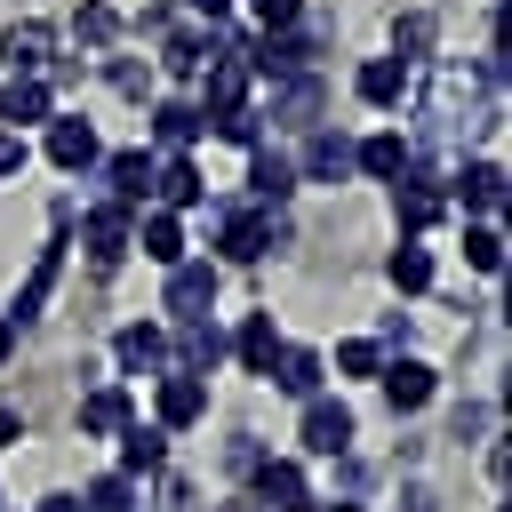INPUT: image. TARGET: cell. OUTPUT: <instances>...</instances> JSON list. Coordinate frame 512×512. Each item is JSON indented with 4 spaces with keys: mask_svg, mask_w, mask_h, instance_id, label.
I'll use <instances>...</instances> for the list:
<instances>
[{
    "mask_svg": "<svg viewBox=\"0 0 512 512\" xmlns=\"http://www.w3.org/2000/svg\"><path fill=\"white\" fill-rule=\"evenodd\" d=\"M16 168H24V136H16V128H0V176H16Z\"/></svg>",
    "mask_w": 512,
    "mask_h": 512,
    "instance_id": "8d00e7d4",
    "label": "cell"
},
{
    "mask_svg": "<svg viewBox=\"0 0 512 512\" xmlns=\"http://www.w3.org/2000/svg\"><path fill=\"white\" fill-rule=\"evenodd\" d=\"M80 504H88V512H136V480H128V472H104V480H88Z\"/></svg>",
    "mask_w": 512,
    "mask_h": 512,
    "instance_id": "f546056e",
    "label": "cell"
},
{
    "mask_svg": "<svg viewBox=\"0 0 512 512\" xmlns=\"http://www.w3.org/2000/svg\"><path fill=\"white\" fill-rule=\"evenodd\" d=\"M0 56H8L16 72H40V64H48V24H8V32H0Z\"/></svg>",
    "mask_w": 512,
    "mask_h": 512,
    "instance_id": "484cf974",
    "label": "cell"
},
{
    "mask_svg": "<svg viewBox=\"0 0 512 512\" xmlns=\"http://www.w3.org/2000/svg\"><path fill=\"white\" fill-rule=\"evenodd\" d=\"M416 48H432V16H400V24H392V56L408 64Z\"/></svg>",
    "mask_w": 512,
    "mask_h": 512,
    "instance_id": "836d02e7",
    "label": "cell"
},
{
    "mask_svg": "<svg viewBox=\"0 0 512 512\" xmlns=\"http://www.w3.org/2000/svg\"><path fill=\"white\" fill-rule=\"evenodd\" d=\"M48 160L80 176V168L96 160V128H88V120H72V112H56V120H48Z\"/></svg>",
    "mask_w": 512,
    "mask_h": 512,
    "instance_id": "7c38bea8",
    "label": "cell"
},
{
    "mask_svg": "<svg viewBox=\"0 0 512 512\" xmlns=\"http://www.w3.org/2000/svg\"><path fill=\"white\" fill-rule=\"evenodd\" d=\"M248 504H272V512L304 504V464H288V456H256V464H248Z\"/></svg>",
    "mask_w": 512,
    "mask_h": 512,
    "instance_id": "277c9868",
    "label": "cell"
},
{
    "mask_svg": "<svg viewBox=\"0 0 512 512\" xmlns=\"http://www.w3.org/2000/svg\"><path fill=\"white\" fill-rule=\"evenodd\" d=\"M208 224H216V248H224L232 264H256V256L288 232V224H280V216H264V208H216Z\"/></svg>",
    "mask_w": 512,
    "mask_h": 512,
    "instance_id": "6da1fadb",
    "label": "cell"
},
{
    "mask_svg": "<svg viewBox=\"0 0 512 512\" xmlns=\"http://www.w3.org/2000/svg\"><path fill=\"white\" fill-rule=\"evenodd\" d=\"M224 112H248V64L240 56H216L208 88H200V120H224Z\"/></svg>",
    "mask_w": 512,
    "mask_h": 512,
    "instance_id": "8992f818",
    "label": "cell"
},
{
    "mask_svg": "<svg viewBox=\"0 0 512 512\" xmlns=\"http://www.w3.org/2000/svg\"><path fill=\"white\" fill-rule=\"evenodd\" d=\"M56 272H64V240H48V248H40V264H32V280L16 288V304H8V312H16V328H24V320H40V304H48Z\"/></svg>",
    "mask_w": 512,
    "mask_h": 512,
    "instance_id": "ac0fdd59",
    "label": "cell"
},
{
    "mask_svg": "<svg viewBox=\"0 0 512 512\" xmlns=\"http://www.w3.org/2000/svg\"><path fill=\"white\" fill-rule=\"evenodd\" d=\"M440 392V376L424 368V360H384V400H392V416H408V408H424Z\"/></svg>",
    "mask_w": 512,
    "mask_h": 512,
    "instance_id": "8fae6325",
    "label": "cell"
},
{
    "mask_svg": "<svg viewBox=\"0 0 512 512\" xmlns=\"http://www.w3.org/2000/svg\"><path fill=\"white\" fill-rule=\"evenodd\" d=\"M328 512H360V504H328Z\"/></svg>",
    "mask_w": 512,
    "mask_h": 512,
    "instance_id": "b9f144b4",
    "label": "cell"
},
{
    "mask_svg": "<svg viewBox=\"0 0 512 512\" xmlns=\"http://www.w3.org/2000/svg\"><path fill=\"white\" fill-rule=\"evenodd\" d=\"M336 368H344V376H384V352H376L368 336H352V344H336Z\"/></svg>",
    "mask_w": 512,
    "mask_h": 512,
    "instance_id": "1f68e13d",
    "label": "cell"
},
{
    "mask_svg": "<svg viewBox=\"0 0 512 512\" xmlns=\"http://www.w3.org/2000/svg\"><path fill=\"white\" fill-rule=\"evenodd\" d=\"M248 152H256V160H248V200L272 216V208L296 192V160H288V152H264V144H248Z\"/></svg>",
    "mask_w": 512,
    "mask_h": 512,
    "instance_id": "52a82bcc",
    "label": "cell"
},
{
    "mask_svg": "<svg viewBox=\"0 0 512 512\" xmlns=\"http://www.w3.org/2000/svg\"><path fill=\"white\" fill-rule=\"evenodd\" d=\"M216 136H232V144H256V112H224V120H216Z\"/></svg>",
    "mask_w": 512,
    "mask_h": 512,
    "instance_id": "d590c367",
    "label": "cell"
},
{
    "mask_svg": "<svg viewBox=\"0 0 512 512\" xmlns=\"http://www.w3.org/2000/svg\"><path fill=\"white\" fill-rule=\"evenodd\" d=\"M208 304H216V264H168V312H176V328L184 320H208Z\"/></svg>",
    "mask_w": 512,
    "mask_h": 512,
    "instance_id": "7a4b0ae2",
    "label": "cell"
},
{
    "mask_svg": "<svg viewBox=\"0 0 512 512\" xmlns=\"http://www.w3.org/2000/svg\"><path fill=\"white\" fill-rule=\"evenodd\" d=\"M200 416H208V384L184 376V368H168V376H160V432H184V424H200Z\"/></svg>",
    "mask_w": 512,
    "mask_h": 512,
    "instance_id": "ba28073f",
    "label": "cell"
},
{
    "mask_svg": "<svg viewBox=\"0 0 512 512\" xmlns=\"http://www.w3.org/2000/svg\"><path fill=\"white\" fill-rule=\"evenodd\" d=\"M80 240H88V264H96V272H112V264L128 256V208H112V200H104V208H88V216H80Z\"/></svg>",
    "mask_w": 512,
    "mask_h": 512,
    "instance_id": "5b68a950",
    "label": "cell"
},
{
    "mask_svg": "<svg viewBox=\"0 0 512 512\" xmlns=\"http://www.w3.org/2000/svg\"><path fill=\"white\" fill-rule=\"evenodd\" d=\"M216 360H224V328H216V320H184V328H176V368H184V376H208Z\"/></svg>",
    "mask_w": 512,
    "mask_h": 512,
    "instance_id": "5bb4252c",
    "label": "cell"
},
{
    "mask_svg": "<svg viewBox=\"0 0 512 512\" xmlns=\"http://www.w3.org/2000/svg\"><path fill=\"white\" fill-rule=\"evenodd\" d=\"M16 440H24V416H16V408H0V448H16Z\"/></svg>",
    "mask_w": 512,
    "mask_h": 512,
    "instance_id": "74e56055",
    "label": "cell"
},
{
    "mask_svg": "<svg viewBox=\"0 0 512 512\" xmlns=\"http://www.w3.org/2000/svg\"><path fill=\"white\" fill-rule=\"evenodd\" d=\"M392 200H400V224H408V232H424V224H440V216H448V192H440L432 176H400V192H392Z\"/></svg>",
    "mask_w": 512,
    "mask_h": 512,
    "instance_id": "2e32d148",
    "label": "cell"
},
{
    "mask_svg": "<svg viewBox=\"0 0 512 512\" xmlns=\"http://www.w3.org/2000/svg\"><path fill=\"white\" fill-rule=\"evenodd\" d=\"M248 8H256L264 32H296V16H304V0H248Z\"/></svg>",
    "mask_w": 512,
    "mask_h": 512,
    "instance_id": "e575fe53",
    "label": "cell"
},
{
    "mask_svg": "<svg viewBox=\"0 0 512 512\" xmlns=\"http://www.w3.org/2000/svg\"><path fill=\"white\" fill-rule=\"evenodd\" d=\"M232 352H240V368H248V376H272V360H280V328H272V312H248Z\"/></svg>",
    "mask_w": 512,
    "mask_h": 512,
    "instance_id": "d6986e66",
    "label": "cell"
},
{
    "mask_svg": "<svg viewBox=\"0 0 512 512\" xmlns=\"http://www.w3.org/2000/svg\"><path fill=\"white\" fill-rule=\"evenodd\" d=\"M464 256H472V272H496V264H504V240H496V224H472V232H464Z\"/></svg>",
    "mask_w": 512,
    "mask_h": 512,
    "instance_id": "4dcf8cb0",
    "label": "cell"
},
{
    "mask_svg": "<svg viewBox=\"0 0 512 512\" xmlns=\"http://www.w3.org/2000/svg\"><path fill=\"white\" fill-rule=\"evenodd\" d=\"M272 384H280V392H296V400H312V392H320V352H304V344H280V360H272Z\"/></svg>",
    "mask_w": 512,
    "mask_h": 512,
    "instance_id": "7402d4cb",
    "label": "cell"
},
{
    "mask_svg": "<svg viewBox=\"0 0 512 512\" xmlns=\"http://www.w3.org/2000/svg\"><path fill=\"white\" fill-rule=\"evenodd\" d=\"M8 352H16V328H8V320H0V360H8Z\"/></svg>",
    "mask_w": 512,
    "mask_h": 512,
    "instance_id": "60d3db41",
    "label": "cell"
},
{
    "mask_svg": "<svg viewBox=\"0 0 512 512\" xmlns=\"http://www.w3.org/2000/svg\"><path fill=\"white\" fill-rule=\"evenodd\" d=\"M352 168H360V176H376V184H400V176H408V136H392V128H384V136L352 144Z\"/></svg>",
    "mask_w": 512,
    "mask_h": 512,
    "instance_id": "4fadbf2b",
    "label": "cell"
},
{
    "mask_svg": "<svg viewBox=\"0 0 512 512\" xmlns=\"http://www.w3.org/2000/svg\"><path fill=\"white\" fill-rule=\"evenodd\" d=\"M344 176H352V144L336 128H320L304 144V160H296V184H344Z\"/></svg>",
    "mask_w": 512,
    "mask_h": 512,
    "instance_id": "9c48e42d",
    "label": "cell"
},
{
    "mask_svg": "<svg viewBox=\"0 0 512 512\" xmlns=\"http://www.w3.org/2000/svg\"><path fill=\"white\" fill-rule=\"evenodd\" d=\"M48 112H56V96H48L40 80H8V88H0V120L24 128V120H48Z\"/></svg>",
    "mask_w": 512,
    "mask_h": 512,
    "instance_id": "83f0119b",
    "label": "cell"
},
{
    "mask_svg": "<svg viewBox=\"0 0 512 512\" xmlns=\"http://www.w3.org/2000/svg\"><path fill=\"white\" fill-rule=\"evenodd\" d=\"M40 512H88L80 496H40Z\"/></svg>",
    "mask_w": 512,
    "mask_h": 512,
    "instance_id": "f35d334b",
    "label": "cell"
},
{
    "mask_svg": "<svg viewBox=\"0 0 512 512\" xmlns=\"http://www.w3.org/2000/svg\"><path fill=\"white\" fill-rule=\"evenodd\" d=\"M288 512H320V504H288Z\"/></svg>",
    "mask_w": 512,
    "mask_h": 512,
    "instance_id": "7bdbcfd3",
    "label": "cell"
},
{
    "mask_svg": "<svg viewBox=\"0 0 512 512\" xmlns=\"http://www.w3.org/2000/svg\"><path fill=\"white\" fill-rule=\"evenodd\" d=\"M184 8H192V16H208V24H216V16H224V8H232V0H184Z\"/></svg>",
    "mask_w": 512,
    "mask_h": 512,
    "instance_id": "ab89813d",
    "label": "cell"
},
{
    "mask_svg": "<svg viewBox=\"0 0 512 512\" xmlns=\"http://www.w3.org/2000/svg\"><path fill=\"white\" fill-rule=\"evenodd\" d=\"M352 432H360V424H352V408H344V400H320V392L304 400V448H312V456H344V448H352Z\"/></svg>",
    "mask_w": 512,
    "mask_h": 512,
    "instance_id": "3957f363",
    "label": "cell"
},
{
    "mask_svg": "<svg viewBox=\"0 0 512 512\" xmlns=\"http://www.w3.org/2000/svg\"><path fill=\"white\" fill-rule=\"evenodd\" d=\"M456 200L488 216V208L504 200V168H496V160H472V168H456Z\"/></svg>",
    "mask_w": 512,
    "mask_h": 512,
    "instance_id": "d4e9b609",
    "label": "cell"
},
{
    "mask_svg": "<svg viewBox=\"0 0 512 512\" xmlns=\"http://www.w3.org/2000/svg\"><path fill=\"white\" fill-rule=\"evenodd\" d=\"M384 272H392V288H400V296H424V288H432V256H424L416 240H400Z\"/></svg>",
    "mask_w": 512,
    "mask_h": 512,
    "instance_id": "f1b7e54d",
    "label": "cell"
},
{
    "mask_svg": "<svg viewBox=\"0 0 512 512\" xmlns=\"http://www.w3.org/2000/svg\"><path fill=\"white\" fill-rule=\"evenodd\" d=\"M168 464V432L160 424H120V472H160Z\"/></svg>",
    "mask_w": 512,
    "mask_h": 512,
    "instance_id": "ffe728a7",
    "label": "cell"
},
{
    "mask_svg": "<svg viewBox=\"0 0 512 512\" xmlns=\"http://www.w3.org/2000/svg\"><path fill=\"white\" fill-rule=\"evenodd\" d=\"M112 360H120V376H144V368L168 360V336H160L152 320H128V328L112 336Z\"/></svg>",
    "mask_w": 512,
    "mask_h": 512,
    "instance_id": "30bf717a",
    "label": "cell"
},
{
    "mask_svg": "<svg viewBox=\"0 0 512 512\" xmlns=\"http://www.w3.org/2000/svg\"><path fill=\"white\" fill-rule=\"evenodd\" d=\"M120 424H136V408H128V392H120V384H104V392H88V400H80V432H96V440H104V432H120Z\"/></svg>",
    "mask_w": 512,
    "mask_h": 512,
    "instance_id": "603a6c76",
    "label": "cell"
},
{
    "mask_svg": "<svg viewBox=\"0 0 512 512\" xmlns=\"http://www.w3.org/2000/svg\"><path fill=\"white\" fill-rule=\"evenodd\" d=\"M352 88H360L368 104H400V96H408V64H400V56H368Z\"/></svg>",
    "mask_w": 512,
    "mask_h": 512,
    "instance_id": "44dd1931",
    "label": "cell"
},
{
    "mask_svg": "<svg viewBox=\"0 0 512 512\" xmlns=\"http://www.w3.org/2000/svg\"><path fill=\"white\" fill-rule=\"evenodd\" d=\"M200 128H208V120H200V104H184V96H168V104L152 112V136H160V144H176V152H184Z\"/></svg>",
    "mask_w": 512,
    "mask_h": 512,
    "instance_id": "4316f807",
    "label": "cell"
},
{
    "mask_svg": "<svg viewBox=\"0 0 512 512\" xmlns=\"http://www.w3.org/2000/svg\"><path fill=\"white\" fill-rule=\"evenodd\" d=\"M128 248H144L152 264H184V224L160 208V216H144V224H128Z\"/></svg>",
    "mask_w": 512,
    "mask_h": 512,
    "instance_id": "e0dca14e",
    "label": "cell"
},
{
    "mask_svg": "<svg viewBox=\"0 0 512 512\" xmlns=\"http://www.w3.org/2000/svg\"><path fill=\"white\" fill-rule=\"evenodd\" d=\"M152 192H160L168 208H200V200H208V184H200V168H192V160H168V168H152Z\"/></svg>",
    "mask_w": 512,
    "mask_h": 512,
    "instance_id": "cb8c5ba5",
    "label": "cell"
},
{
    "mask_svg": "<svg viewBox=\"0 0 512 512\" xmlns=\"http://www.w3.org/2000/svg\"><path fill=\"white\" fill-rule=\"evenodd\" d=\"M72 32H80V40H88V48H104V40H112V32H120V16H112V8H104V0H88V8H80V24H72Z\"/></svg>",
    "mask_w": 512,
    "mask_h": 512,
    "instance_id": "d6a6232c",
    "label": "cell"
},
{
    "mask_svg": "<svg viewBox=\"0 0 512 512\" xmlns=\"http://www.w3.org/2000/svg\"><path fill=\"white\" fill-rule=\"evenodd\" d=\"M104 184H112V208H144L152 160H144V152H112V160H104Z\"/></svg>",
    "mask_w": 512,
    "mask_h": 512,
    "instance_id": "9a60e30c",
    "label": "cell"
}]
</instances>
